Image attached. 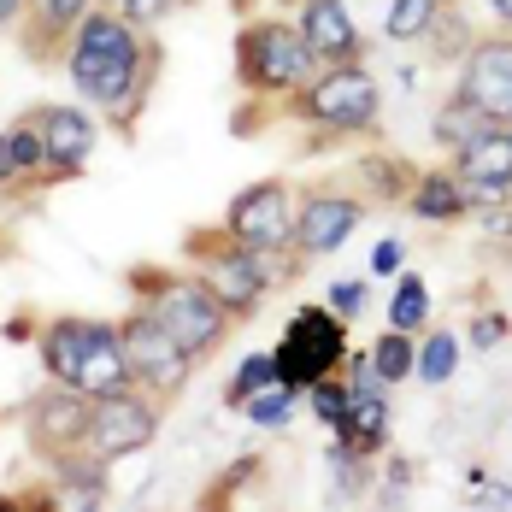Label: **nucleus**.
<instances>
[{
    "label": "nucleus",
    "instance_id": "4468645a",
    "mask_svg": "<svg viewBox=\"0 0 512 512\" xmlns=\"http://www.w3.org/2000/svg\"><path fill=\"white\" fill-rule=\"evenodd\" d=\"M454 95L471 101L489 124H507L512 118V30L507 36H477L460 53V83Z\"/></svg>",
    "mask_w": 512,
    "mask_h": 512
},
{
    "label": "nucleus",
    "instance_id": "c9c22d12",
    "mask_svg": "<svg viewBox=\"0 0 512 512\" xmlns=\"http://www.w3.org/2000/svg\"><path fill=\"white\" fill-rule=\"evenodd\" d=\"M465 507L471 512H507L512 507V483H489L483 495H465Z\"/></svg>",
    "mask_w": 512,
    "mask_h": 512
},
{
    "label": "nucleus",
    "instance_id": "412c9836",
    "mask_svg": "<svg viewBox=\"0 0 512 512\" xmlns=\"http://www.w3.org/2000/svg\"><path fill=\"white\" fill-rule=\"evenodd\" d=\"M83 330H89V318H77V312L42 318V330H36L42 377H53V383H77V371H83Z\"/></svg>",
    "mask_w": 512,
    "mask_h": 512
},
{
    "label": "nucleus",
    "instance_id": "2eb2a0df",
    "mask_svg": "<svg viewBox=\"0 0 512 512\" xmlns=\"http://www.w3.org/2000/svg\"><path fill=\"white\" fill-rule=\"evenodd\" d=\"M89 6L95 0H30V12H24V24H18V48L24 59H36V65H65V48H71V36H77V24L89 18Z\"/></svg>",
    "mask_w": 512,
    "mask_h": 512
},
{
    "label": "nucleus",
    "instance_id": "5701e85b",
    "mask_svg": "<svg viewBox=\"0 0 512 512\" xmlns=\"http://www.w3.org/2000/svg\"><path fill=\"white\" fill-rule=\"evenodd\" d=\"M365 354H371L377 377H383L389 389H401V383H412V365H418V336L389 324V330H383V336H377V342H371Z\"/></svg>",
    "mask_w": 512,
    "mask_h": 512
},
{
    "label": "nucleus",
    "instance_id": "dca6fc26",
    "mask_svg": "<svg viewBox=\"0 0 512 512\" xmlns=\"http://www.w3.org/2000/svg\"><path fill=\"white\" fill-rule=\"evenodd\" d=\"M295 24H301L307 48L318 53V65H348V59H365V36H359L348 0H301Z\"/></svg>",
    "mask_w": 512,
    "mask_h": 512
},
{
    "label": "nucleus",
    "instance_id": "cd10ccee",
    "mask_svg": "<svg viewBox=\"0 0 512 512\" xmlns=\"http://www.w3.org/2000/svg\"><path fill=\"white\" fill-rule=\"evenodd\" d=\"M271 383H277V354H248L242 365H236V377L224 383V407L242 412L259 389H271Z\"/></svg>",
    "mask_w": 512,
    "mask_h": 512
},
{
    "label": "nucleus",
    "instance_id": "a211bd4d",
    "mask_svg": "<svg viewBox=\"0 0 512 512\" xmlns=\"http://www.w3.org/2000/svg\"><path fill=\"white\" fill-rule=\"evenodd\" d=\"M53 477V495H59V507H106L112 501V460H101L95 448H71V454H59V460H42Z\"/></svg>",
    "mask_w": 512,
    "mask_h": 512
},
{
    "label": "nucleus",
    "instance_id": "4c0bfd02",
    "mask_svg": "<svg viewBox=\"0 0 512 512\" xmlns=\"http://www.w3.org/2000/svg\"><path fill=\"white\" fill-rule=\"evenodd\" d=\"M389 483H395V489H407V483H412V465L407 460H389Z\"/></svg>",
    "mask_w": 512,
    "mask_h": 512
},
{
    "label": "nucleus",
    "instance_id": "c85d7f7f",
    "mask_svg": "<svg viewBox=\"0 0 512 512\" xmlns=\"http://www.w3.org/2000/svg\"><path fill=\"white\" fill-rule=\"evenodd\" d=\"M295 401H307V395L289 389V383H271V389H259L242 412H248V424H259V430H283V424L295 418Z\"/></svg>",
    "mask_w": 512,
    "mask_h": 512
},
{
    "label": "nucleus",
    "instance_id": "79ce46f5",
    "mask_svg": "<svg viewBox=\"0 0 512 512\" xmlns=\"http://www.w3.org/2000/svg\"><path fill=\"white\" fill-rule=\"evenodd\" d=\"M448 6H454V0H448Z\"/></svg>",
    "mask_w": 512,
    "mask_h": 512
},
{
    "label": "nucleus",
    "instance_id": "7c9ffc66",
    "mask_svg": "<svg viewBox=\"0 0 512 512\" xmlns=\"http://www.w3.org/2000/svg\"><path fill=\"white\" fill-rule=\"evenodd\" d=\"M507 336H512V312H495V307H483L465 324V348H471V354H495Z\"/></svg>",
    "mask_w": 512,
    "mask_h": 512
},
{
    "label": "nucleus",
    "instance_id": "a878e982",
    "mask_svg": "<svg viewBox=\"0 0 512 512\" xmlns=\"http://www.w3.org/2000/svg\"><path fill=\"white\" fill-rule=\"evenodd\" d=\"M389 324H395V330H412V336L430 324V283H424L418 271H401V277H395V295H389Z\"/></svg>",
    "mask_w": 512,
    "mask_h": 512
},
{
    "label": "nucleus",
    "instance_id": "ddd939ff",
    "mask_svg": "<svg viewBox=\"0 0 512 512\" xmlns=\"http://www.w3.org/2000/svg\"><path fill=\"white\" fill-rule=\"evenodd\" d=\"M389 418H395L389 383L377 377L371 354H348V424L330 430V436L348 442V448H359L365 460H383V454H389Z\"/></svg>",
    "mask_w": 512,
    "mask_h": 512
},
{
    "label": "nucleus",
    "instance_id": "2f4dec72",
    "mask_svg": "<svg viewBox=\"0 0 512 512\" xmlns=\"http://www.w3.org/2000/svg\"><path fill=\"white\" fill-rule=\"evenodd\" d=\"M365 301H371V283H359V277H348V283H330V295H324V307L336 312V318H348V324L365 312Z\"/></svg>",
    "mask_w": 512,
    "mask_h": 512
},
{
    "label": "nucleus",
    "instance_id": "a19ab883",
    "mask_svg": "<svg viewBox=\"0 0 512 512\" xmlns=\"http://www.w3.org/2000/svg\"><path fill=\"white\" fill-rule=\"evenodd\" d=\"M95 6H118V0H95Z\"/></svg>",
    "mask_w": 512,
    "mask_h": 512
},
{
    "label": "nucleus",
    "instance_id": "7ed1b4c3",
    "mask_svg": "<svg viewBox=\"0 0 512 512\" xmlns=\"http://www.w3.org/2000/svg\"><path fill=\"white\" fill-rule=\"evenodd\" d=\"M183 259H189V271H201L206 283L230 301L236 318H254L265 307V295L271 289H283L307 259L301 254H259L248 242H236L224 224H195V230H183Z\"/></svg>",
    "mask_w": 512,
    "mask_h": 512
},
{
    "label": "nucleus",
    "instance_id": "9d476101",
    "mask_svg": "<svg viewBox=\"0 0 512 512\" xmlns=\"http://www.w3.org/2000/svg\"><path fill=\"white\" fill-rule=\"evenodd\" d=\"M236 242H248L259 254H295V183L283 177H259L242 195H230L218 218Z\"/></svg>",
    "mask_w": 512,
    "mask_h": 512
},
{
    "label": "nucleus",
    "instance_id": "6ab92c4d",
    "mask_svg": "<svg viewBox=\"0 0 512 512\" xmlns=\"http://www.w3.org/2000/svg\"><path fill=\"white\" fill-rule=\"evenodd\" d=\"M460 183H512V118L507 124H483L465 148L448 154Z\"/></svg>",
    "mask_w": 512,
    "mask_h": 512
},
{
    "label": "nucleus",
    "instance_id": "f8f14e48",
    "mask_svg": "<svg viewBox=\"0 0 512 512\" xmlns=\"http://www.w3.org/2000/svg\"><path fill=\"white\" fill-rule=\"evenodd\" d=\"M42 142H48V189L53 183H77L89 171V159L101 148V112L95 106H65V101H42L30 106Z\"/></svg>",
    "mask_w": 512,
    "mask_h": 512
},
{
    "label": "nucleus",
    "instance_id": "b1692460",
    "mask_svg": "<svg viewBox=\"0 0 512 512\" xmlns=\"http://www.w3.org/2000/svg\"><path fill=\"white\" fill-rule=\"evenodd\" d=\"M454 371H460V336H454V330H424V336H418V365H412V377H418L424 389H442Z\"/></svg>",
    "mask_w": 512,
    "mask_h": 512
},
{
    "label": "nucleus",
    "instance_id": "f704fd0d",
    "mask_svg": "<svg viewBox=\"0 0 512 512\" xmlns=\"http://www.w3.org/2000/svg\"><path fill=\"white\" fill-rule=\"evenodd\" d=\"M407 271V248L395 242V236H383L377 248H371V277H401Z\"/></svg>",
    "mask_w": 512,
    "mask_h": 512
},
{
    "label": "nucleus",
    "instance_id": "f3484780",
    "mask_svg": "<svg viewBox=\"0 0 512 512\" xmlns=\"http://www.w3.org/2000/svg\"><path fill=\"white\" fill-rule=\"evenodd\" d=\"M124 383H136V377H130V354H124V330H118V318H89V330H83V371H77V389H89V395H112V389H124Z\"/></svg>",
    "mask_w": 512,
    "mask_h": 512
},
{
    "label": "nucleus",
    "instance_id": "e433bc0d",
    "mask_svg": "<svg viewBox=\"0 0 512 512\" xmlns=\"http://www.w3.org/2000/svg\"><path fill=\"white\" fill-rule=\"evenodd\" d=\"M0 195H18V165H12V136L0 130Z\"/></svg>",
    "mask_w": 512,
    "mask_h": 512
},
{
    "label": "nucleus",
    "instance_id": "58836bf2",
    "mask_svg": "<svg viewBox=\"0 0 512 512\" xmlns=\"http://www.w3.org/2000/svg\"><path fill=\"white\" fill-rule=\"evenodd\" d=\"M489 6H495V18H501V24L512 30V0H489Z\"/></svg>",
    "mask_w": 512,
    "mask_h": 512
},
{
    "label": "nucleus",
    "instance_id": "1a4fd4ad",
    "mask_svg": "<svg viewBox=\"0 0 512 512\" xmlns=\"http://www.w3.org/2000/svg\"><path fill=\"white\" fill-rule=\"evenodd\" d=\"M159 424H165V401L148 395L142 383H124L112 395H95V418H89V448L101 460H130L142 448H154Z\"/></svg>",
    "mask_w": 512,
    "mask_h": 512
},
{
    "label": "nucleus",
    "instance_id": "c756f323",
    "mask_svg": "<svg viewBox=\"0 0 512 512\" xmlns=\"http://www.w3.org/2000/svg\"><path fill=\"white\" fill-rule=\"evenodd\" d=\"M307 407L318 424H330V430H342L348 424V371H336V377H318L307 389Z\"/></svg>",
    "mask_w": 512,
    "mask_h": 512
},
{
    "label": "nucleus",
    "instance_id": "39448f33",
    "mask_svg": "<svg viewBox=\"0 0 512 512\" xmlns=\"http://www.w3.org/2000/svg\"><path fill=\"white\" fill-rule=\"evenodd\" d=\"M236 89L259 106H283L295 89L318 77V53L307 48L295 18H248L236 30V59H230Z\"/></svg>",
    "mask_w": 512,
    "mask_h": 512
},
{
    "label": "nucleus",
    "instance_id": "0eeeda50",
    "mask_svg": "<svg viewBox=\"0 0 512 512\" xmlns=\"http://www.w3.org/2000/svg\"><path fill=\"white\" fill-rule=\"evenodd\" d=\"M118 330H124V354H130V377L148 389V395H159L165 407L171 401H183V389H189V377H195V354L159 324L148 307H136L130 301V312L118 318Z\"/></svg>",
    "mask_w": 512,
    "mask_h": 512
},
{
    "label": "nucleus",
    "instance_id": "20e7f679",
    "mask_svg": "<svg viewBox=\"0 0 512 512\" xmlns=\"http://www.w3.org/2000/svg\"><path fill=\"white\" fill-rule=\"evenodd\" d=\"M283 112L312 130V148L324 142H377V130H383V89H377V77L365 71V59H348V65H318V77H312L307 89H295Z\"/></svg>",
    "mask_w": 512,
    "mask_h": 512
},
{
    "label": "nucleus",
    "instance_id": "aec40b11",
    "mask_svg": "<svg viewBox=\"0 0 512 512\" xmlns=\"http://www.w3.org/2000/svg\"><path fill=\"white\" fill-rule=\"evenodd\" d=\"M401 206H407L418 224H465V218H471L454 165H430V171H418V183L407 189V201Z\"/></svg>",
    "mask_w": 512,
    "mask_h": 512
},
{
    "label": "nucleus",
    "instance_id": "473e14b6",
    "mask_svg": "<svg viewBox=\"0 0 512 512\" xmlns=\"http://www.w3.org/2000/svg\"><path fill=\"white\" fill-rule=\"evenodd\" d=\"M177 6H183V0H118V12H124L130 24H142V30H159Z\"/></svg>",
    "mask_w": 512,
    "mask_h": 512
},
{
    "label": "nucleus",
    "instance_id": "393cba45",
    "mask_svg": "<svg viewBox=\"0 0 512 512\" xmlns=\"http://www.w3.org/2000/svg\"><path fill=\"white\" fill-rule=\"evenodd\" d=\"M442 18H448V0H395L383 30H389V42H424L442 30Z\"/></svg>",
    "mask_w": 512,
    "mask_h": 512
},
{
    "label": "nucleus",
    "instance_id": "423d86ee",
    "mask_svg": "<svg viewBox=\"0 0 512 512\" xmlns=\"http://www.w3.org/2000/svg\"><path fill=\"white\" fill-rule=\"evenodd\" d=\"M271 354H277V383L307 395L318 377L348 371V354H354L348 348V318H336L330 307H295Z\"/></svg>",
    "mask_w": 512,
    "mask_h": 512
},
{
    "label": "nucleus",
    "instance_id": "9b49d317",
    "mask_svg": "<svg viewBox=\"0 0 512 512\" xmlns=\"http://www.w3.org/2000/svg\"><path fill=\"white\" fill-rule=\"evenodd\" d=\"M89 418H95V395L48 377V389H36L24 407V436H30L36 460H59L71 448H89Z\"/></svg>",
    "mask_w": 512,
    "mask_h": 512
},
{
    "label": "nucleus",
    "instance_id": "72a5a7b5",
    "mask_svg": "<svg viewBox=\"0 0 512 512\" xmlns=\"http://www.w3.org/2000/svg\"><path fill=\"white\" fill-rule=\"evenodd\" d=\"M254 471H259V454H248V460L236 465V471H224V477H218V483L206 489V501H201V507H224V501H236V489H242V483H248Z\"/></svg>",
    "mask_w": 512,
    "mask_h": 512
},
{
    "label": "nucleus",
    "instance_id": "6e6552de",
    "mask_svg": "<svg viewBox=\"0 0 512 512\" xmlns=\"http://www.w3.org/2000/svg\"><path fill=\"white\" fill-rule=\"evenodd\" d=\"M365 212H371V201L359 195L354 183H330L324 177V183L295 189V254L301 259L336 254L359 224H365Z\"/></svg>",
    "mask_w": 512,
    "mask_h": 512
},
{
    "label": "nucleus",
    "instance_id": "f03ea898",
    "mask_svg": "<svg viewBox=\"0 0 512 512\" xmlns=\"http://www.w3.org/2000/svg\"><path fill=\"white\" fill-rule=\"evenodd\" d=\"M124 289H130L136 307H148L159 324L195 354V365L218 354V348L230 342V330L242 324V318L230 312V301L206 283L201 271H177V265H130V271H124Z\"/></svg>",
    "mask_w": 512,
    "mask_h": 512
},
{
    "label": "nucleus",
    "instance_id": "4be33fe9",
    "mask_svg": "<svg viewBox=\"0 0 512 512\" xmlns=\"http://www.w3.org/2000/svg\"><path fill=\"white\" fill-rule=\"evenodd\" d=\"M412 183H418V165H407V159H395V154H365L354 165V189L371 206H401Z\"/></svg>",
    "mask_w": 512,
    "mask_h": 512
},
{
    "label": "nucleus",
    "instance_id": "ea45409f",
    "mask_svg": "<svg viewBox=\"0 0 512 512\" xmlns=\"http://www.w3.org/2000/svg\"><path fill=\"white\" fill-rule=\"evenodd\" d=\"M0 259H6V236H0Z\"/></svg>",
    "mask_w": 512,
    "mask_h": 512
},
{
    "label": "nucleus",
    "instance_id": "f257e3e1",
    "mask_svg": "<svg viewBox=\"0 0 512 512\" xmlns=\"http://www.w3.org/2000/svg\"><path fill=\"white\" fill-rule=\"evenodd\" d=\"M165 48L154 30L130 24L118 6H89V18L77 24L71 48H65V77L77 89V101L101 112L106 130H118L124 142H136V124L148 112Z\"/></svg>",
    "mask_w": 512,
    "mask_h": 512
},
{
    "label": "nucleus",
    "instance_id": "bb28decb",
    "mask_svg": "<svg viewBox=\"0 0 512 512\" xmlns=\"http://www.w3.org/2000/svg\"><path fill=\"white\" fill-rule=\"evenodd\" d=\"M483 124H489V118H483V112H477L471 101L448 95V106H442V112L430 118V136H436V148H442V154H454V148H465V142H471V136H477Z\"/></svg>",
    "mask_w": 512,
    "mask_h": 512
}]
</instances>
